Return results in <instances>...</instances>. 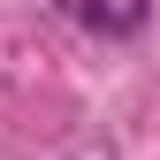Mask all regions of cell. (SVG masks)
Listing matches in <instances>:
<instances>
[{"label": "cell", "instance_id": "1", "mask_svg": "<svg viewBox=\"0 0 160 160\" xmlns=\"http://www.w3.org/2000/svg\"><path fill=\"white\" fill-rule=\"evenodd\" d=\"M61 15L92 38H137L152 23V0H61Z\"/></svg>", "mask_w": 160, "mask_h": 160}]
</instances>
